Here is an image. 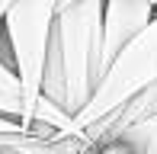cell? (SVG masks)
I'll use <instances>...</instances> for the list:
<instances>
[{"label":"cell","mask_w":157,"mask_h":154,"mask_svg":"<svg viewBox=\"0 0 157 154\" xmlns=\"http://www.w3.org/2000/svg\"><path fill=\"white\" fill-rule=\"evenodd\" d=\"M3 132H26V129H23V122H19V119L0 116V135H3Z\"/></svg>","instance_id":"52a82bcc"},{"label":"cell","mask_w":157,"mask_h":154,"mask_svg":"<svg viewBox=\"0 0 157 154\" xmlns=\"http://www.w3.org/2000/svg\"><path fill=\"white\" fill-rule=\"evenodd\" d=\"M106 0H61L52 32L45 93L71 119L80 116L106 77L103 61Z\"/></svg>","instance_id":"6da1fadb"},{"label":"cell","mask_w":157,"mask_h":154,"mask_svg":"<svg viewBox=\"0 0 157 154\" xmlns=\"http://www.w3.org/2000/svg\"><path fill=\"white\" fill-rule=\"evenodd\" d=\"M116 138L132 141L135 148H138V154H157V116L132 125V129H125L122 135H116Z\"/></svg>","instance_id":"5b68a950"},{"label":"cell","mask_w":157,"mask_h":154,"mask_svg":"<svg viewBox=\"0 0 157 154\" xmlns=\"http://www.w3.org/2000/svg\"><path fill=\"white\" fill-rule=\"evenodd\" d=\"M154 0H106L103 13V61L109 64L144 32V26L154 19Z\"/></svg>","instance_id":"277c9868"},{"label":"cell","mask_w":157,"mask_h":154,"mask_svg":"<svg viewBox=\"0 0 157 154\" xmlns=\"http://www.w3.org/2000/svg\"><path fill=\"white\" fill-rule=\"evenodd\" d=\"M151 83H157V13H154L151 23L144 26V32L109 64L96 96L87 103V109L80 116L71 119L64 135H83L90 125H96L106 116L119 113L132 96H138Z\"/></svg>","instance_id":"3957f363"},{"label":"cell","mask_w":157,"mask_h":154,"mask_svg":"<svg viewBox=\"0 0 157 154\" xmlns=\"http://www.w3.org/2000/svg\"><path fill=\"white\" fill-rule=\"evenodd\" d=\"M61 0H13L3 16V45L10 48L26 96V122L35 135H55L45 122H35V109L45 93V71L52 32Z\"/></svg>","instance_id":"7a4b0ae2"},{"label":"cell","mask_w":157,"mask_h":154,"mask_svg":"<svg viewBox=\"0 0 157 154\" xmlns=\"http://www.w3.org/2000/svg\"><path fill=\"white\" fill-rule=\"evenodd\" d=\"M154 6H157V0H154Z\"/></svg>","instance_id":"ba28073f"},{"label":"cell","mask_w":157,"mask_h":154,"mask_svg":"<svg viewBox=\"0 0 157 154\" xmlns=\"http://www.w3.org/2000/svg\"><path fill=\"white\" fill-rule=\"evenodd\" d=\"M93 154H138L132 141H125V138H109V141H103Z\"/></svg>","instance_id":"8992f818"}]
</instances>
